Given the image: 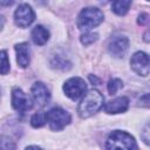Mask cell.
Wrapping results in <instances>:
<instances>
[{"mask_svg":"<svg viewBox=\"0 0 150 150\" xmlns=\"http://www.w3.org/2000/svg\"><path fill=\"white\" fill-rule=\"evenodd\" d=\"M104 97L97 89H90L81 100L77 107V112L81 118H88L95 115L103 107Z\"/></svg>","mask_w":150,"mask_h":150,"instance_id":"cell-1","label":"cell"},{"mask_svg":"<svg viewBox=\"0 0 150 150\" xmlns=\"http://www.w3.org/2000/svg\"><path fill=\"white\" fill-rule=\"evenodd\" d=\"M105 150H137V144L129 132L115 130L107 138Z\"/></svg>","mask_w":150,"mask_h":150,"instance_id":"cell-2","label":"cell"},{"mask_svg":"<svg viewBox=\"0 0 150 150\" xmlns=\"http://www.w3.org/2000/svg\"><path fill=\"white\" fill-rule=\"evenodd\" d=\"M104 19V15L101 9L97 7H86L77 15V28L80 30L89 32L94 27H97Z\"/></svg>","mask_w":150,"mask_h":150,"instance_id":"cell-3","label":"cell"},{"mask_svg":"<svg viewBox=\"0 0 150 150\" xmlns=\"http://www.w3.org/2000/svg\"><path fill=\"white\" fill-rule=\"evenodd\" d=\"M46 122L48 123L52 130L60 131L71 122V116L64 109L55 107L52 108L48 112H46Z\"/></svg>","mask_w":150,"mask_h":150,"instance_id":"cell-4","label":"cell"},{"mask_svg":"<svg viewBox=\"0 0 150 150\" xmlns=\"http://www.w3.org/2000/svg\"><path fill=\"white\" fill-rule=\"evenodd\" d=\"M87 90V83L81 77H70L63 83V91L67 97L73 101L80 98Z\"/></svg>","mask_w":150,"mask_h":150,"instance_id":"cell-5","label":"cell"},{"mask_svg":"<svg viewBox=\"0 0 150 150\" xmlns=\"http://www.w3.org/2000/svg\"><path fill=\"white\" fill-rule=\"evenodd\" d=\"M35 20V13L28 4H20L14 12V22L20 28H26Z\"/></svg>","mask_w":150,"mask_h":150,"instance_id":"cell-6","label":"cell"},{"mask_svg":"<svg viewBox=\"0 0 150 150\" xmlns=\"http://www.w3.org/2000/svg\"><path fill=\"white\" fill-rule=\"evenodd\" d=\"M33 105H34V101L21 88H14L12 90V107L15 110L20 112H25L30 110Z\"/></svg>","mask_w":150,"mask_h":150,"instance_id":"cell-7","label":"cell"},{"mask_svg":"<svg viewBox=\"0 0 150 150\" xmlns=\"http://www.w3.org/2000/svg\"><path fill=\"white\" fill-rule=\"evenodd\" d=\"M129 48V40L124 35H115L108 43V52L111 56L121 59L125 55Z\"/></svg>","mask_w":150,"mask_h":150,"instance_id":"cell-8","label":"cell"},{"mask_svg":"<svg viewBox=\"0 0 150 150\" xmlns=\"http://www.w3.org/2000/svg\"><path fill=\"white\" fill-rule=\"evenodd\" d=\"M130 66H131V69L136 74H138L143 77L148 76L149 75V56H148V54L144 52H136L130 59Z\"/></svg>","mask_w":150,"mask_h":150,"instance_id":"cell-9","label":"cell"},{"mask_svg":"<svg viewBox=\"0 0 150 150\" xmlns=\"http://www.w3.org/2000/svg\"><path fill=\"white\" fill-rule=\"evenodd\" d=\"M33 101L39 108H43L46 104H48L50 98V93L45 83L42 82H34L30 88Z\"/></svg>","mask_w":150,"mask_h":150,"instance_id":"cell-10","label":"cell"},{"mask_svg":"<svg viewBox=\"0 0 150 150\" xmlns=\"http://www.w3.org/2000/svg\"><path fill=\"white\" fill-rule=\"evenodd\" d=\"M16 53V63L21 68H27L30 63V48L27 42H20L14 46Z\"/></svg>","mask_w":150,"mask_h":150,"instance_id":"cell-11","label":"cell"},{"mask_svg":"<svg viewBox=\"0 0 150 150\" xmlns=\"http://www.w3.org/2000/svg\"><path fill=\"white\" fill-rule=\"evenodd\" d=\"M129 107V98L127 96L116 97L104 104V111L107 114H121L127 111Z\"/></svg>","mask_w":150,"mask_h":150,"instance_id":"cell-12","label":"cell"},{"mask_svg":"<svg viewBox=\"0 0 150 150\" xmlns=\"http://www.w3.org/2000/svg\"><path fill=\"white\" fill-rule=\"evenodd\" d=\"M49 30L43 27L42 25H38L32 29L30 33V38L33 40V42L38 46H43L45 43H47V41L49 40Z\"/></svg>","mask_w":150,"mask_h":150,"instance_id":"cell-13","label":"cell"},{"mask_svg":"<svg viewBox=\"0 0 150 150\" xmlns=\"http://www.w3.org/2000/svg\"><path fill=\"white\" fill-rule=\"evenodd\" d=\"M130 6H131V1L129 0H116L111 4V9L115 14L122 16L128 13Z\"/></svg>","mask_w":150,"mask_h":150,"instance_id":"cell-14","label":"cell"},{"mask_svg":"<svg viewBox=\"0 0 150 150\" xmlns=\"http://www.w3.org/2000/svg\"><path fill=\"white\" fill-rule=\"evenodd\" d=\"M11 69L8 55L6 50H0V75H6Z\"/></svg>","mask_w":150,"mask_h":150,"instance_id":"cell-15","label":"cell"},{"mask_svg":"<svg viewBox=\"0 0 150 150\" xmlns=\"http://www.w3.org/2000/svg\"><path fill=\"white\" fill-rule=\"evenodd\" d=\"M121 88H123V82H122V80L114 77V79H110V80L108 81L107 89H108V93H109L110 95L116 94Z\"/></svg>","mask_w":150,"mask_h":150,"instance_id":"cell-16","label":"cell"},{"mask_svg":"<svg viewBox=\"0 0 150 150\" xmlns=\"http://www.w3.org/2000/svg\"><path fill=\"white\" fill-rule=\"evenodd\" d=\"M16 148L15 142L8 136L0 135V150H14Z\"/></svg>","mask_w":150,"mask_h":150,"instance_id":"cell-17","label":"cell"},{"mask_svg":"<svg viewBox=\"0 0 150 150\" xmlns=\"http://www.w3.org/2000/svg\"><path fill=\"white\" fill-rule=\"evenodd\" d=\"M30 124L33 128H41L46 124V114L36 112L30 118Z\"/></svg>","mask_w":150,"mask_h":150,"instance_id":"cell-18","label":"cell"},{"mask_svg":"<svg viewBox=\"0 0 150 150\" xmlns=\"http://www.w3.org/2000/svg\"><path fill=\"white\" fill-rule=\"evenodd\" d=\"M97 39H98V34L97 33H91V32H86L80 38L81 43L84 45V46H89V45L94 43L95 41H97Z\"/></svg>","mask_w":150,"mask_h":150,"instance_id":"cell-19","label":"cell"},{"mask_svg":"<svg viewBox=\"0 0 150 150\" xmlns=\"http://www.w3.org/2000/svg\"><path fill=\"white\" fill-rule=\"evenodd\" d=\"M148 21H149V15L146 13H141L138 15V19H137V23L138 25H142V26L143 25H146Z\"/></svg>","mask_w":150,"mask_h":150,"instance_id":"cell-20","label":"cell"},{"mask_svg":"<svg viewBox=\"0 0 150 150\" xmlns=\"http://www.w3.org/2000/svg\"><path fill=\"white\" fill-rule=\"evenodd\" d=\"M148 134H149V125H145V128H144V130H143V132H142V138H143V141H144V143H145V144H148V143H149Z\"/></svg>","mask_w":150,"mask_h":150,"instance_id":"cell-21","label":"cell"},{"mask_svg":"<svg viewBox=\"0 0 150 150\" xmlns=\"http://www.w3.org/2000/svg\"><path fill=\"white\" fill-rule=\"evenodd\" d=\"M89 80H90V82L94 83V84H98V83L101 82V80H100L98 77H96L95 75H91V74L89 75Z\"/></svg>","mask_w":150,"mask_h":150,"instance_id":"cell-22","label":"cell"},{"mask_svg":"<svg viewBox=\"0 0 150 150\" xmlns=\"http://www.w3.org/2000/svg\"><path fill=\"white\" fill-rule=\"evenodd\" d=\"M25 150H43V149L40 148V146H38V145H29V146H27Z\"/></svg>","mask_w":150,"mask_h":150,"instance_id":"cell-23","label":"cell"},{"mask_svg":"<svg viewBox=\"0 0 150 150\" xmlns=\"http://www.w3.org/2000/svg\"><path fill=\"white\" fill-rule=\"evenodd\" d=\"M4 25H5V19H4V16H0V30L2 29Z\"/></svg>","mask_w":150,"mask_h":150,"instance_id":"cell-24","label":"cell"}]
</instances>
